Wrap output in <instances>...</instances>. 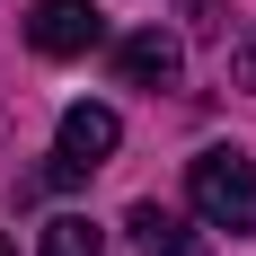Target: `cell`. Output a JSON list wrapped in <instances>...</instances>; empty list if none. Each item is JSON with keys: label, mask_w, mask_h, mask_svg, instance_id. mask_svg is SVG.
Returning a JSON list of instances; mask_svg holds the SVG:
<instances>
[{"label": "cell", "mask_w": 256, "mask_h": 256, "mask_svg": "<svg viewBox=\"0 0 256 256\" xmlns=\"http://www.w3.org/2000/svg\"><path fill=\"white\" fill-rule=\"evenodd\" d=\"M186 194H194V212H204V230H230V238H256V159L248 150H204L194 168H186Z\"/></svg>", "instance_id": "1"}, {"label": "cell", "mask_w": 256, "mask_h": 256, "mask_svg": "<svg viewBox=\"0 0 256 256\" xmlns=\"http://www.w3.org/2000/svg\"><path fill=\"white\" fill-rule=\"evenodd\" d=\"M115 142H124L115 106H62V132H53V177H62V186L98 177L106 159H115Z\"/></svg>", "instance_id": "2"}, {"label": "cell", "mask_w": 256, "mask_h": 256, "mask_svg": "<svg viewBox=\"0 0 256 256\" xmlns=\"http://www.w3.org/2000/svg\"><path fill=\"white\" fill-rule=\"evenodd\" d=\"M26 44L44 53V62H71V53L106 44V18L88 0H36V9H26Z\"/></svg>", "instance_id": "3"}, {"label": "cell", "mask_w": 256, "mask_h": 256, "mask_svg": "<svg viewBox=\"0 0 256 256\" xmlns=\"http://www.w3.org/2000/svg\"><path fill=\"white\" fill-rule=\"evenodd\" d=\"M124 230H132V248H142V256H212L204 238H194V221H186V212H168V204H132Z\"/></svg>", "instance_id": "4"}, {"label": "cell", "mask_w": 256, "mask_h": 256, "mask_svg": "<svg viewBox=\"0 0 256 256\" xmlns=\"http://www.w3.org/2000/svg\"><path fill=\"white\" fill-rule=\"evenodd\" d=\"M115 62H124V80H132V88H168V80L186 71L177 36H159V26H142V36H124V44H115Z\"/></svg>", "instance_id": "5"}, {"label": "cell", "mask_w": 256, "mask_h": 256, "mask_svg": "<svg viewBox=\"0 0 256 256\" xmlns=\"http://www.w3.org/2000/svg\"><path fill=\"white\" fill-rule=\"evenodd\" d=\"M36 256H106V248H98V230H88L80 212H62V221H44V248Z\"/></svg>", "instance_id": "6"}, {"label": "cell", "mask_w": 256, "mask_h": 256, "mask_svg": "<svg viewBox=\"0 0 256 256\" xmlns=\"http://www.w3.org/2000/svg\"><path fill=\"white\" fill-rule=\"evenodd\" d=\"M221 71H230V80H238V88H256V36H238V44H230V53H221Z\"/></svg>", "instance_id": "7"}, {"label": "cell", "mask_w": 256, "mask_h": 256, "mask_svg": "<svg viewBox=\"0 0 256 256\" xmlns=\"http://www.w3.org/2000/svg\"><path fill=\"white\" fill-rule=\"evenodd\" d=\"M0 256H18V248H9V238H0Z\"/></svg>", "instance_id": "8"}]
</instances>
